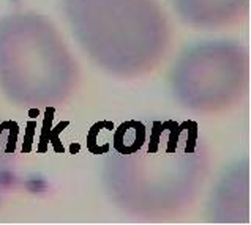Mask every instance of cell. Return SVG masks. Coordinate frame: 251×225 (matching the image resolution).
<instances>
[{
	"label": "cell",
	"instance_id": "obj_4",
	"mask_svg": "<svg viewBox=\"0 0 251 225\" xmlns=\"http://www.w3.org/2000/svg\"><path fill=\"white\" fill-rule=\"evenodd\" d=\"M248 54L234 41L199 43L178 57L171 89L185 107L221 112L235 106L247 91Z\"/></svg>",
	"mask_w": 251,
	"mask_h": 225
},
{
	"label": "cell",
	"instance_id": "obj_1",
	"mask_svg": "<svg viewBox=\"0 0 251 225\" xmlns=\"http://www.w3.org/2000/svg\"><path fill=\"white\" fill-rule=\"evenodd\" d=\"M104 162V181L114 202L128 213L164 217L183 211L207 173V156L196 125L155 123L150 140Z\"/></svg>",
	"mask_w": 251,
	"mask_h": 225
},
{
	"label": "cell",
	"instance_id": "obj_3",
	"mask_svg": "<svg viewBox=\"0 0 251 225\" xmlns=\"http://www.w3.org/2000/svg\"><path fill=\"white\" fill-rule=\"evenodd\" d=\"M75 59L51 21L33 13L0 19V87L13 103H63L77 84Z\"/></svg>",
	"mask_w": 251,
	"mask_h": 225
},
{
	"label": "cell",
	"instance_id": "obj_5",
	"mask_svg": "<svg viewBox=\"0 0 251 225\" xmlns=\"http://www.w3.org/2000/svg\"><path fill=\"white\" fill-rule=\"evenodd\" d=\"M248 162L229 167L218 181L209 203L210 219L215 222H248L250 216Z\"/></svg>",
	"mask_w": 251,
	"mask_h": 225
},
{
	"label": "cell",
	"instance_id": "obj_6",
	"mask_svg": "<svg viewBox=\"0 0 251 225\" xmlns=\"http://www.w3.org/2000/svg\"><path fill=\"white\" fill-rule=\"evenodd\" d=\"M248 3L250 0H174L186 24L207 30L237 24L247 14Z\"/></svg>",
	"mask_w": 251,
	"mask_h": 225
},
{
	"label": "cell",
	"instance_id": "obj_2",
	"mask_svg": "<svg viewBox=\"0 0 251 225\" xmlns=\"http://www.w3.org/2000/svg\"><path fill=\"white\" fill-rule=\"evenodd\" d=\"M79 45L111 74L152 71L171 45V24L156 0H63Z\"/></svg>",
	"mask_w": 251,
	"mask_h": 225
},
{
	"label": "cell",
	"instance_id": "obj_7",
	"mask_svg": "<svg viewBox=\"0 0 251 225\" xmlns=\"http://www.w3.org/2000/svg\"><path fill=\"white\" fill-rule=\"evenodd\" d=\"M8 134V129L5 125H0V192L6 191V183L8 181V170H10V155L13 150L11 142H5V135Z\"/></svg>",
	"mask_w": 251,
	"mask_h": 225
}]
</instances>
